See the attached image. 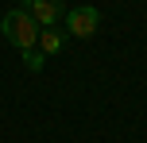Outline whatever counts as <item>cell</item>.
Instances as JSON below:
<instances>
[{"instance_id":"obj_1","label":"cell","mask_w":147,"mask_h":143,"mask_svg":"<svg viewBox=\"0 0 147 143\" xmlns=\"http://www.w3.org/2000/svg\"><path fill=\"white\" fill-rule=\"evenodd\" d=\"M0 31H4V39H8V43H16L20 50H35V46H39V23L31 19L23 8L8 12L4 19H0Z\"/></svg>"},{"instance_id":"obj_2","label":"cell","mask_w":147,"mask_h":143,"mask_svg":"<svg viewBox=\"0 0 147 143\" xmlns=\"http://www.w3.org/2000/svg\"><path fill=\"white\" fill-rule=\"evenodd\" d=\"M97 27H101V12L93 4H81V8H70L66 12V31L74 39H89Z\"/></svg>"},{"instance_id":"obj_3","label":"cell","mask_w":147,"mask_h":143,"mask_svg":"<svg viewBox=\"0 0 147 143\" xmlns=\"http://www.w3.org/2000/svg\"><path fill=\"white\" fill-rule=\"evenodd\" d=\"M23 12L39 23V31H43V27H58V19H62L66 8H62V0H23Z\"/></svg>"},{"instance_id":"obj_4","label":"cell","mask_w":147,"mask_h":143,"mask_svg":"<svg viewBox=\"0 0 147 143\" xmlns=\"http://www.w3.org/2000/svg\"><path fill=\"white\" fill-rule=\"evenodd\" d=\"M62 46H66V43H62V31L58 27H43V31H39V50H43V54H58Z\"/></svg>"},{"instance_id":"obj_5","label":"cell","mask_w":147,"mask_h":143,"mask_svg":"<svg viewBox=\"0 0 147 143\" xmlns=\"http://www.w3.org/2000/svg\"><path fill=\"white\" fill-rule=\"evenodd\" d=\"M43 62H47V54L39 50V46H35V50H23V66H27L31 74H39V70H43Z\"/></svg>"}]
</instances>
